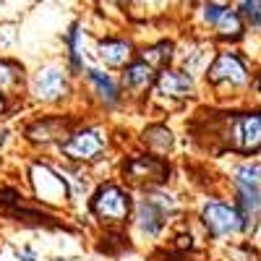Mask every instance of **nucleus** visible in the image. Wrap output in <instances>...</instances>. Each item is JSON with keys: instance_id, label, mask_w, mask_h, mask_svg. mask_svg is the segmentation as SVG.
<instances>
[{"instance_id": "9", "label": "nucleus", "mask_w": 261, "mask_h": 261, "mask_svg": "<svg viewBox=\"0 0 261 261\" xmlns=\"http://www.w3.org/2000/svg\"><path fill=\"white\" fill-rule=\"evenodd\" d=\"M157 89H160V94H167V97H188L193 92V79L183 71L165 68L157 79Z\"/></svg>"}, {"instance_id": "12", "label": "nucleus", "mask_w": 261, "mask_h": 261, "mask_svg": "<svg viewBox=\"0 0 261 261\" xmlns=\"http://www.w3.org/2000/svg\"><path fill=\"white\" fill-rule=\"evenodd\" d=\"M99 58L107 65H113V68H120V65H125L134 58V50L123 39H105V42H99Z\"/></svg>"}, {"instance_id": "21", "label": "nucleus", "mask_w": 261, "mask_h": 261, "mask_svg": "<svg viewBox=\"0 0 261 261\" xmlns=\"http://www.w3.org/2000/svg\"><path fill=\"white\" fill-rule=\"evenodd\" d=\"M16 65L13 63H6V60H0V89H6V86H11L16 81Z\"/></svg>"}, {"instance_id": "13", "label": "nucleus", "mask_w": 261, "mask_h": 261, "mask_svg": "<svg viewBox=\"0 0 261 261\" xmlns=\"http://www.w3.org/2000/svg\"><path fill=\"white\" fill-rule=\"evenodd\" d=\"M125 86L128 89H146V86L154 81V68L146 63V60H136V63H130L128 68H125V76H123Z\"/></svg>"}, {"instance_id": "22", "label": "nucleus", "mask_w": 261, "mask_h": 261, "mask_svg": "<svg viewBox=\"0 0 261 261\" xmlns=\"http://www.w3.org/2000/svg\"><path fill=\"white\" fill-rule=\"evenodd\" d=\"M6 110V99H3V94H0V113Z\"/></svg>"}, {"instance_id": "17", "label": "nucleus", "mask_w": 261, "mask_h": 261, "mask_svg": "<svg viewBox=\"0 0 261 261\" xmlns=\"http://www.w3.org/2000/svg\"><path fill=\"white\" fill-rule=\"evenodd\" d=\"M144 139H146V144L151 149H157V151H165V149L172 146V134H170L165 125H151L146 134H144Z\"/></svg>"}, {"instance_id": "10", "label": "nucleus", "mask_w": 261, "mask_h": 261, "mask_svg": "<svg viewBox=\"0 0 261 261\" xmlns=\"http://www.w3.org/2000/svg\"><path fill=\"white\" fill-rule=\"evenodd\" d=\"M125 175L130 180H162L165 165L154 157H130V162L125 165Z\"/></svg>"}, {"instance_id": "11", "label": "nucleus", "mask_w": 261, "mask_h": 261, "mask_svg": "<svg viewBox=\"0 0 261 261\" xmlns=\"http://www.w3.org/2000/svg\"><path fill=\"white\" fill-rule=\"evenodd\" d=\"M238 193H241V217H243V225L251 227L258 220V214H261V188L238 183Z\"/></svg>"}, {"instance_id": "8", "label": "nucleus", "mask_w": 261, "mask_h": 261, "mask_svg": "<svg viewBox=\"0 0 261 261\" xmlns=\"http://www.w3.org/2000/svg\"><path fill=\"white\" fill-rule=\"evenodd\" d=\"M209 79H212L214 84L238 86V84H246V68H243V63L238 60L235 55L222 53L220 58L214 60L212 68H209Z\"/></svg>"}, {"instance_id": "1", "label": "nucleus", "mask_w": 261, "mask_h": 261, "mask_svg": "<svg viewBox=\"0 0 261 261\" xmlns=\"http://www.w3.org/2000/svg\"><path fill=\"white\" fill-rule=\"evenodd\" d=\"M92 209L99 220L105 222H123L128 212H130V201H128V193H123L118 186H105L97 191Z\"/></svg>"}, {"instance_id": "20", "label": "nucleus", "mask_w": 261, "mask_h": 261, "mask_svg": "<svg viewBox=\"0 0 261 261\" xmlns=\"http://www.w3.org/2000/svg\"><path fill=\"white\" fill-rule=\"evenodd\" d=\"M71 60H73V68H81V29L73 27L71 32Z\"/></svg>"}, {"instance_id": "3", "label": "nucleus", "mask_w": 261, "mask_h": 261, "mask_svg": "<svg viewBox=\"0 0 261 261\" xmlns=\"http://www.w3.org/2000/svg\"><path fill=\"white\" fill-rule=\"evenodd\" d=\"M204 225L214 238H222V235H235L238 230H243V217L238 209L225 206L220 201H212L204 209Z\"/></svg>"}, {"instance_id": "4", "label": "nucleus", "mask_w": 261, "mask_h": 261, "mask_svg": "<svg viewBox=\"0 0 261 261\" xmlns=\"http://www.w3.org/2000/svg\"><path fill=\"white\" fill-rule=\"evenodd\" d=\"M232 144L241 149V151H256V149H261V115L258 113H246L241 118H235Z\"/></svg>"}, {"instance_id": "18", "label": "nucleus", "mask_w": 261, "mask_h": 261, "mask_svg": "<svg viewBox=\"0 0 261 261\" xmlns=\"http://www.w3.org/2000/svg\"><path fill=\"white\" fill-rule=\"evenodd\" d=\"M235 175H238V183L261 188V165H256V162H248V165H243V167H238Z\"/></svg>"}, {"instance_id": "2", "label": "nucleus", "mask_w": 261, "mask_h": 261, "mask_svg": "<svg viewBox=\"0 0 261 261\" xmlns=\"http://www.w3.org/2000/svg\"><path fill=\"white\" fill-rule=\"evenodd\" d=\"M175 209V201L172 196H165V193H151L139 204V227L146 232V235H157L167 220V214Z\"/></svg>"}, {"instance_id": "19", "label": "nucleus", "mask_w": 261, "mask_h": 261, "mask_svg": "<svg viewBox=\"0 0 261 261\" xmlns=\"http://www.w3.org/2000/svg\"><path fill=\"white\" fill-rule=\"evenodd\" d=\"M243 16L253 27H261V0H243Z\"/></svg>"}, {"instance_id": "7", "label": "nucleus", "mask_w": 261, "mask_h": 261, "mask_svg": "<svg viewBox=\"0 0 261 261\" xmlns=\"http://www.w3.org/2000/svg\"><path fill=\"white\" fill-rule=\"evenodd\" d=\"M204 21L206 24H212L217 29V34H222V37H238L243 32V21L241 16H238L235 11L230 8H222V6H204Z\"/></svg>"}, {"instance_id": "14", "label": "nucleus", "mask_w": 261, "mask_h": 261, "mask_svg": "<svg viewBox=\"0 0 261 261\" xmlns=\"http://www.w3.org/2000/svg\"><path fill=\"white\" fill-rule=\"evenodd\" d=\"M63 130H65V123H60V120H42V123H34L27 134H29L32 141L47 144V141H55Z\"/></svg>"}, {"instance_id": "6", "label": "nucleus", "mask_w": 261, "mask_h": 261, "mask_svg": "<svg viewBox=\"0 0 261 261\" xmlns=\"http://www.w3.org/2000/svg\"><path fill=\"white\" fill-rule=\"evenodd\" d=\"M32 89H34V94L39 99L55 102V99H63L65 94H68V79H65L63 71H58V68H45V71H39L34 76Z\"/></svg>"}, {"instance_id": "5", "label": "nucleus", "mask_w": 261, "mask_h": 261, "mask_svg": "<svg viewBox=\"0 0 261 261\" xmlns=\"http://www.w3.org/2000/svg\"><path fill=\"white\" fill-rule=\"evenodd\" d=\"M102 146H105V141H102L99 130L86 128V130H79V134H73L68 141H65L63 144V151L68 157H73V160L86 162V160H94L99 151H102Z\"/></svg>"}, {"instance_id": "15", "label": "nucleus", "mask_w": 261, "mask_h": 261, "mask_svg": "<svg viewBox=\"0 0 261 261\" xmlns=\"http://www.w3.org/2000/svg\"><path fill=\"white\" fill-rule=\"evenodd\" d=\"M86 76H89L92 86H94L97 94H99L107 105L118 102V86H115V81L107 76V73H102V71H86Z\"/></svg>"}, {"instance_id": "23", "label": "nucleus", "mask_w": 261, "mask_h": 261, "mask_svg": "<svg viewBox=\"0 0 261 261\" xmlns=\"http://www.w3.org/2000/svg\"><path fill=\"white\" fill-rule=\"evenodd\" d=\"M3 141H6V130H0V146H3Z\"/></svg>"}, {"instance_id": "16", "label": "nucleus", "mask_w": 261, "mask_h": 261, "mask_svg": "<svg viewBox=\"0 0 261 261\" xmlns=\"http://www.w3.org/2000/svg\"><path fill=\"white\" fill-rule=\"evenodd\" d=\"M170 58H172V45H167V42L141 53V60H146L151 68H165V65L170 63Z\"/></svg>"}]
</instances>
